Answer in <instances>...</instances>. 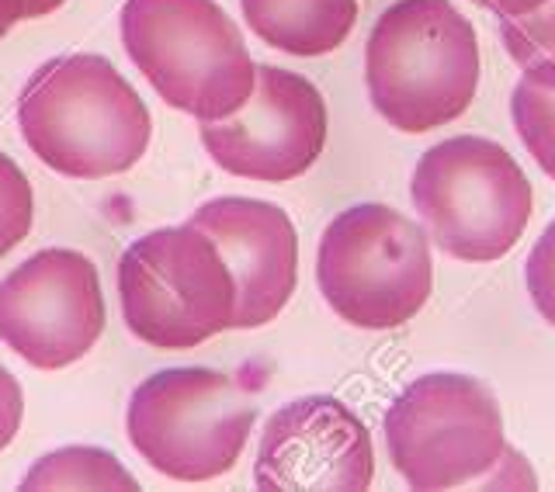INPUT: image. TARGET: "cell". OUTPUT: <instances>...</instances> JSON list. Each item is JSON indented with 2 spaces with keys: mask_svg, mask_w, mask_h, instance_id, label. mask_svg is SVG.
<instances>
[{
  "mask_svg": "<svg viewBox=\"0 0 555 492\" xmlns=\"http://www.w3.org/2000/svg\"><path fill=\"white\" fill-rule=\"evenodd\" d=\"M364 83L392 129L421 135L468 112L479 91V42L451 0H396L364 46Z\"/></svg>",
  "mask_w": 555,
  "mask_h": 492,
  "instance_id": "2",
  "label": "cell"
},
{
  "mask_svg": "<svg viewBox=\"0 0 555 492\" xmlns=\"http://www.w3.org/2000/svg\"><path fill=\"white\" fill-rule=\"evenodd\" d=\"M254 399L212 367H167L129 399L132 448L167 479L208 482L225 476L254 430Z\"/></svg>",
  "mask_w": 555,
  "mask_h": 492,
  "instance_id": "7",
  "label": "cell"
},
{
  "mask_svg": "<svg viewBox=\"0 0 555 492\" xmlns=\"http://www.w3.org/2000/svg\"><path fill=\"white\" fill-rule=\"evenodd\" d=\"M22 416H25L22 385H17V378L0 364V451L14 441L17 427H22Z\"/></svg>",
  "mask_w": 555,
  "mask_h": 492,
  "instance_id": "19",
  "label": "cell"
},
{
  "mask_svg": "<svg viewBox=\"0 0 555 492\" xmlns=\"http://www.w3.org/2000/svg\"><path fill=\"white\" fill-rule=\"evenodd\" d=\"M35 202L25 170L8 153H0V257L11 254L31 230Z\"/></svg>",
  "mask_w": 555,
  "mask_h": 492,
  "instance_id": "17",
  "label": "cell"
},
{
  "mask_svg": "<svg viewBox=\"0 0 555 492\" xmlns=\"http://www.w3.org/2000/svg\"><path fill=\"white\" fill-rule=\"evenodd\" d=\"M17 22H25V0H0V39H4Z\"/></svg>",
  "mask_w": 555,
  "mask_h": 492,
  "instance_id": "21",
  "label": "cell"
},
{
  "mask_svg": "<svg viewBox=\"0 0 555 492\" xmlns=\"http://www.w3.org/2000/svg\"><path fill=\"white\" fill-rule=\"evenodd\" d=\"M202 146L233 178L295 181L326 146V101L320 87L282 66H257L254 94L236 115L198 121Z\"/></svg>",
  "mask_w": 555,
  "mask_h": 492,
  "instance_id": "10",
  "label": "cell"
},
{
  "mask_svg": "<svg viewBox=\"0 0 555 492\" xmlns=\"http://www.w3.org/2000/svg\"><path fill=\"white\" fill-rule=\"evenodd\" d=\"M250 31L288 56L317 60L347 42L358 0H240Z\"/></svg>",
  "mask_w": 555,
  "mask_h": 492,
  "instance_id": "13",
  "label": "cell"
},
{
  "mask_svg": "<svg viewBox=\"0 0 555 492\" xmlns=\"http://www.w3.org/2000/svg\"><path fill=\"white\" fill-rule=\"evenodd\" d=\"M500 39L520 69L538 66V63H555V0H545V4L534 8L531 14L503 17Z\"/></svg>",
  "mask_w": 555,
  "mask_h": 492,
  "instance_id": "16",
  "label": "cell"
},
{
  "mask_svg": "<svg viewBox=\"0 0 555 492\" xmlns=\"http://www.w3.org/2000/svg\"><path fill=\"white\" fill-rule=\"evenodd\" d=\"M511 118L534 164L555 181V63H538L520 74L511 94Z\"/></svg>",
  "mask_w": 555,
  "mask_h": 492,
  "instance_id": "15",
  "label": "cell"
},
{
  "mask_svg": "<svg viewBox=\"0 0 555 492\" xmlns=\"http://www.w3.org/2000/svg\"><path fill=\"white\" fill-rule=\"evenodd\" d=\"M191 225L216 239L236 281L233 329H257L288 306L299 281V236L285 208L260 198H216Z\"/></svg>",
  "mask_w": 555,
  "mask_h": 492,
  "instance_id": "12",
  "label": "cell"
},
{
  "mask_svg": "<svg viewBox=\"0 0 555 492\" xmlns=\"http://www.w3.org/2000/svg\"><path fill=\"white\" fill-rule=\"evenodd\" d=\"M525 281L534 309L542 312V320L555 326V222L538 236L525 263Z\"/></svg>",
  "mask_w": 555,
  "mask_h": 492,
  "instance_id": "18",
  "label": "cell"
},
{
  "mask_svg": "<svg viewBox=\"0 0 555 492\" xmlns=\"http://www.w3.org/2000/svg\"><path fill=\"white\" fill-rule=\"evenodd\" d=\"M121 46L170 108L216 121L254 94L257 63L216 0H126Z\"/></svg>",
  "mask_w": 555,
  "mask_h": 492,
  "instance_id": "3",
  "label": "cell"
},
{
  "mask_svg": "<svg viewBox=\"0 0 555 492\" xmlns=\"http://www.w3.org/2000/svg\"><path fill=\"white\" fill-rule=\"evenodd\" d=\"M375 479L372 433L334 396H306L278 410L260 433V492H364Z\"/></svg>",
  "mask_w": 555,
  "mask_h": 492,
  "instance_id": "11",
  "label": "cell"
},
{
  "mask_svg": "<svg viewBox=\"0 0 555 492\" xmlns=\"http://www.w3.org/2000/svg\"><path fill=\"white\" fill-rule=\"evenodd\" d=\"M52 489H121L135 492L139 482L129 476L112 451L104 448H63L35 462L22 482V492H52Z\"/></svg>",
  "mask_w": 555,
  "mask_h": 492,
  "instance_id": "14",
  "label": "cell"
},
{
  "mask_svg": "<svg viewBox=\"0 0 555 492\" xmlns=\"http://www.w3.org/2000/svg\"><path fill=\"white\" fill-rule=\"evenodd\" d=\"M410 198L448 257L490 263L507 257L531 219V184L493 139L451 135L413 170Z\"/></svg>",
  "mask_w": 555,
  "mask_h": 492,
  "instance_id": "4",
  "label": "cell"
},
{
  "mask_svg": "<svg viewBox=\"0 0 555 492\" xmlns=\"http://www.w3.org/2000/svg\"><path fill=\"white\" fill-rule=\"evenodd\" d=\"M118 298L132 337L188 350L236 323V281L216 239L198 225L139 236L118 260Z\"/></svg>",
  "mask_w": 555,
  "mask_h": 492,
  "instance_id": "5",
  "label": "cell"
},
{
  "mask_svg": "<svg viewBox=\"0 0 555 492\" xmlns=\"http://www.w3.org/2000/svg\"><path fill=\"white\" fill-rule=\"evenodd\" d=\"M17 126L49 170L77 181L132 170L153 135L135 87L94 52L56 56L35 69L17 98Z\"/></svg>",
  "mask_w": 555,
  "mask_h": 492,
  "instance_id": "1",
  "label": "cell"
},
{
  "mask_svg": "<svg viewBox=\"0 0 555 492\" xmlns=\"http://www.w3.org/2000/svg\"><path fill=\"white\" fill-rule=\"evenodd\" d=\"M389 458L410 489H462L507 454L496 396L468 375H424L386 413Z\"/></svg>",
  "mask_w": 555,
  "mask_h": 492,
  "instance_id": "8",
  "label": "cell"
},
{
  "mask_svg": "<svg viewBox=\"0 0 555 492\" xmlns=\"http://www.w3.org/2000/svg\"><path fill=\"white\" fill-rule=\"evenodd\" d=\"M473 4L493 11L500 17H520V14H531L534 8H542L545 0H473Z\"/></svg>",
  "mask_w": 555,
  "mask_h": 492,
  "instance_id": "20",
  "label": "cell"
},
{
  "mask_svg": "<svg viewBox=\"0 0 555 492\" xmlns=\"http://www.w3.org/2000/svg\"><path fill=\"white\" fill-rule=\"evenodd\" d=\"M104 333V295L91 257L39 250L0 281V340L42 372L80 361Z\"/></svg>",
  "mask_w": 555,
  "mask_h": 492,
  "instance_id": "9",
  "label": "cell"
},
{
  "mask_svg": "<svg viewBox=\"0 0 555 492\" xmlns=\"http://www.w3.org/2000/svg\"><path fill=\"white\" fill-rule=\"evenodd\" d=\"M317 281L344 323L396 329L427 306L434 285L430 243L389 205H354L323 230Z\"/></svg>",
  "mask_w": 555,
  "mask_h": 492,
  "instance_id": "6",
  "label": "cell"
},
{
  "mask_svg": "<svg viewBox=\"0 0 555 492\" xmlns=\"http://www.w3.org/2000/svg\"><path fill=\"white\" fill-rule=\"evenodd\" d=\"M66 0H25V17H46L52 11H60Z\"/></svg>",
  "mask_w": 555,
  "mask_h": 492,
  "instance_id": "22",
  "label": "cell"
}]
</instances>
